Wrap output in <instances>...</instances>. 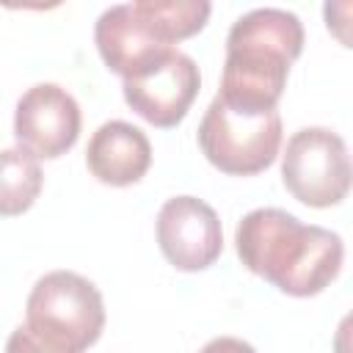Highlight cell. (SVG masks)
<instances>
[{
	"label": "cell",
	"instance_id": "1",
	"mask_svg": "<svg viewBox=\"0 0 353 353\" xmlns=\"http://www.w3.org/2000/svg\"><path fill=\"white\" fill-rule=\"evenodd\" d=\"M234 248L251 273L292 298L323 292L339 276L345 256L336 232L301 223L279 207H259L243 215L234 232Z\"/></svg>",
	"mask_w": 353,
	"mask_h": 353
},
{
	"label": "cell",
	"instance_id": "2",
	"mask_svg": "<svg viewBox=\"0 0 353 353\" xmlns=\"http://www.w3.org/2000/svg\"><path fill=\"white\" fill-rule=\"evenodd\" d=\"M303 50V25L284 8H254L226 36L218 97L245 110H270L284 94L292 61Z\"/></svg>",
	"mask_w": 353,
	"mask_h": 353
},
{
	"label": "cell",
	"instance_id": "3",
	"mask_svg": "<svg viewBox=\"0 0 353 353\" xmlns=\"http://www.w3.org/2000/svg\"><path fill=\"white\" fill-rule=\"evenodd\" d=\"M25 309V325L69 353L91 347L105 328L102 292L85 276L72 270L44 273L33 284Z\"/></svg>",
	"mask_w": 353,
	"mask_h": 353
},
{
	"label": "cell",
	"instance_id": "4",
	"mask_svg": "<svg viewBox=\"0 0 353 353\" xmlns=\"http://www.w3.org/2000/svg\"><path fill=\"white\" fill-rule=\"evenodd\" d=\"M199 146L218 171L254 176L270 168L279 154L281 116L276 108L245 110L215 97L199 124Z\"/></svg>",
	"mask_w": 353,
	"mask_h": 353
},
{
	"label": "cell",
	"instance_id": "5",
	"mask_svg": "<svg viewBox=\"0 0 353 353\" xmlns=\"http://www.w3.org/2000/svg\"><path fill=\"white\" fill-rule=\"evenodd\" d=\"M281 182L306 207H334L350 190V154L328 127L292 132L281 154Z\"/></svg>",
	"mask_w": 353,
	"mask_h": 353
},
{
	"label": "cell",
	"instance_id": "6",
	"mask_svg": "<svg viewBox=\"0 0 353 353\" xmlns=\"http://www.w3.org/2000/svg\"><path fill=\"white\" fill-rule=\"evenodd\" d=\"M201 88L199 66L190 55L171 47L135 74L124 77V102L154 127H176Z\"/></svg>",
	"mask_w": 353,
	"mask_h": 353
},
{
	"label": "cell",
	"instance_id": "7",
	"mask_svg": "<svg viewBox=\"0 0 353 353\" xmlns=\"http://www.w3.org/2000/svg\"><path fill=\"white\" fill-rule=\"evenodd\" d=\"M80 124L83 116L77 99L55 83L28 88L14 110V138L19 149L36 160H55L66 154L77 143Z\"/></svg>",
	"mask_w": 353,
	"mask_h": 353
},
{
	"label": "cell",
	"instance_id": "8",
	"mask_svg": "<svg viewBox=\"0 0 353 353\" xmlns=\"http://www.w3.org/2000/svg\"><path fill=\"white\" fill-rule=\"evenodd\" d=\"M157 245L168 265L185 273L210 268L223 251L218 212L196 196H174L157 212Z\"/></svg>",
	"mask_w": 353,
	"mask_h": 353
},
{
	"label": "cell",
	"instance_id": "9",
	"mask_svg": "<svg viewBox=\"0 0 353 353\" xmlns=\"http://www.w3.org/2000/svg\"><path fill=\"white\" fill-rule=\"evenodd\" d=\"M94 41L105 66L121 77L135 74L149 61L171 50L149 30V25L143 22V17L135 11L132 3L110 6L108 11H102L94 25Z\"/></svg>",
	"mask_w": 353,
	"mask_h": 353
},
{
	"label": "cell",
	"instance_id": "10",
	"mask_svg": "<svg viewBox=\"0 0 353 353\" xmlns=\"http://www.w3.org/2000/svg\"><path fill=\"white\" fill-rule=\"evenodd\" d=\"M85 165L102 185L127 188L143 179L152 165V143L130 121H105L88 141Z\"/></svg>",
	"mask_w": 353,
	"mask_h": 353
},
{
	"label": "cell",
	"instance_id": "11",
	"mask_svg": "<svg viewBox=\"0 0 353 353\" xmlns=\"http://www.w3.org/2000/svg\"><path fill=\"white\" fill-rule=\"evenodd\" d=\"M44 185L41 165L25 149H3L0 152V218H14L28 212Z\"/></svg>",
	"mask_w": 353,
	"mask_h": 353
},
{
	"label": "cell",
	"instance_id": "12",
	"mask_svg": "<svg viewBox=\"0 0 353 353\" xmlns=\"http://www.w3.org/2000/svg\"><path fill=\"white\" fill-rule=\"evenodd\" d=\"M149 30L163 41L174 44L196 36L210 19V3L204 0H138L132 3Z\"/></svg>",
	"mask_w": 353,
	"mask_h": 353
},
{
	"label": "cell",
	"instance_id": "13",
	"mask_svg": "<svg viewBox=\"0 0 353 353\" xmlns=\"http://www.w3.org/2000/svg\"><path fill=\"white\" fill-rule=\"evenodd\" d=\"M6 353H69V350L47 342L44 336L30 331L28 325H17L6 342Z\"/></svg>",
	"mask_w": 353,
	"mask_h": 353
},
{
	"label": "cell",
	"instance_id": "14",
	"mask_svg": "<svg viewBox=\"0 0 353 353\" xmlns=\"http://www.w3.org/2000/svg\"><path fill=\"white\" fill-rule=\"evenodd\" d=\"M199 353H256V350L248 342L237 339V336H215Z\"/></svg>",
	"mask_w": 353,
	"mask_h": 353
}]
</instances>
